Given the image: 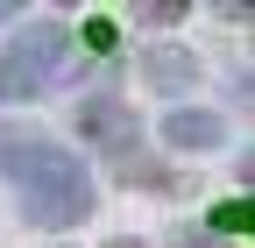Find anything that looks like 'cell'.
<instances>
[{
  "label": "cell",
  "instance_id": "3957f363",
  "mask_svg": "<svg viewBox=\"0 0 255 248\" xmlns=\"http://www.w3.org/2000/svg\"><path fill=\"white\" fill-rule=\"evenodd\" d=\"M163 142H170V149H220V142H227V121L206 114V107H177V114L163 121Z\"/></svg>",
  "mask_w": 255,
  "mask_h": 248
},
{
  "label": "cell",
  "instance_id": "8992f818",
  "mask_svg": "<svg viewBox=\"0 0 255 248\" xmlns=\"http://www.w3.org/2000/svg\"><path fill=\"white\" fill-rule=\"evenodd\" d=\"M149 28H170V21H184V7H170V0H156V7H135Z\"/></svg>",
  "mask_w": 255,
  "mask_h": 248
},
{
  "label": "cell",
  "instance_id": "ba28073f",
  "mask_svg": "<svg viewBox=\"0 0 255 248\" xmlns=\"http://www.w3.org/2000/svg\"><path fill=\"white\" fill-rule=\"evenodd\" d=\"M114 248H135V241H114Z\"/></svg>",
  "mask_w": 255,
  "mask_h": 248
},
{
  "label": "cell",
  "instance_id": "6da1fadb",
  "mask_svg": "<svg viewBox=\"0 0 255 248\" xmlns=\"http://www.w3.org/2000/svg\"><path fill=\"white\" fill-rule=\"evenodd\" d=\"M0 170L36 227H78L92 213V170L50 135H0Z\"/></svg>",
  "mask_w": 255,
  "mask_h": 248
},
{
  "label": "cell",
  "instance_id": "277c9868",
  "mask_svg": "<svg viewBox=\"0 0 255 248\" xmlns=\"http://www.w3.org/2000/svg\"><path fill=\"white\" fill-rule=\"evenodd\" d=\"M149 85H163V92H191V85H199L191 50H149Z\"/></svg>",
  "mask_w": 255,
  "mask_h": 248
},
{
  "label": "cell",
  "instance_id": "5b68a950",
  "mask_svg": "<svg viewBox=\"0 0 255 248\" xmlns=\"http://www.w3.org/2000/svg\"><path fill=\"white\" fill-rule=\"evenodd\" d=\"M213 227H255V199H241V206H220V213H213Z\"/></svg>",
  "mask_w": 255,
  "mask_h": 248
},
{
  "label": "cell",
  "instance_id": "52a82bcc",
  "mask_svg": "<svg viewBox=\"0 0 255 248\" xmlns=\"http://www.w3.org/2000/svg\"><path fill=\"white\" fill-rule=\"evenodd\" d=\"M170 248H220L213 234H170Z\"/></svg>",
  "mask_w": 255,
  "mask_h": 248
},
{
  "label": "cell",
  "instance_id": "7a4b0ae2",
  "mask_svg": "<svg viewBox=\"0 0 255 248\" xmlns=\"http://www.w3.org/2000/svg\"><path fill=\"white\" fill-rule=\"evenodd\" d=\"M57 64H64V28H21L0 57V100H28V92H50L57 85Z\"/></svg>",
  "mask_w": 255,
  "mask_h": 248
}]
</instances>
